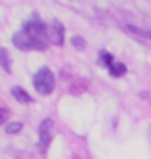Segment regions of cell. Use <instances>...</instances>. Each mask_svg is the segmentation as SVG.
<instances>
[{
	"mask_svg": "<svg viewBox=\"0 0 151 159\" xmlns=\"http://www.w3.org/2000/svg\"><path fill=\"white\" fill-rule=\"evenodd\" d=\"M23 29L31 35V39H33V47L37 51H45L47 49V45H49V27H47L37 16H33L29 21H25Z\"/></svg>",
	"mask_w": 151,
	"mask_h": 159,
	"instance_id": "cell-1",
	"label": "cell"
},
{
	"mask_svg": "<svg viewBox=\"0 0 151 159\" xmlns=\"http://www.w3.org/2000/svg\"><path fill=\"white\" fill-rule=\"evenodd\" d=\"M33 85H35L37 93H41V95L52 93V89H54V76H52V72L49 68H41L39 72H35Z\"/></svg>",
	"mask_w": 151,
	"mask_h": 159,
	"instance_id": "cell-2",
	"label": "cell"
},
{
	"mask_svg": "<svg viewBox=\"0 0 151 159\" xmlns=\"http://www.w3.org/2000/svg\"><path fill=\"white\" fill-rule=\"evenodd\" d=\"M52 132H54V122L51 118H45L39 126V149L45 152L47 148H49L51 140H52Z\"/></svg>",
	"mask_w": 151,
	"mask_h": 159,
	"instance_id": "cell-3",
	"label": "cell"
},
{
	"mask_svg": "<svg viewBox=\"0 0 151 159\" xmlns=\"http://www.w3.org/2000/svg\"><path fill=\"white\" fill-rule=\"evenodd\" d=\"M12 41H14V45L18 47V49H21V51H31V49H35V47H33V39H31V35L27 33L25 29H21V31H18V33H14Z\"/></svg>",
	"mask_w": 151,
	"mask_h": 159,
	"instance_id": "cell-4",
	"label": "cell"
},
{
	"mask_svg": "<svg viewBox=\"0 0 151 159\" xmlns=\"http://www.w3.org/2000/svg\"><path fill=\"white\" fill-rule=\"evenodd\" d=\"M49 39L54 45H62V43H64V25H62L58 20H54L49 25Z\"/></svg>",
	"mask_w": 151,
	"mask_h": 159,
	"instance_id": "cell-5",
	"label": "cell"
},
{
	"mask_svg": "<svg viewBox=\"0 0 151 159\" xmlns=\"http://www.w3.org/2000/svg\"><path fill=\"white\" fill-rule=\"evenodd\" d=\"M12 95H14V97L18 99L20 103H29V101H31L29 93L23 89V87H20V85H14V87H12Z\"/></svg>",
	"mask_w": 151,
	"mask_h": 159,
	"instance_id": "cell-6",
	"label": "cell"
},
{
	"mask_svg": "<svg viewBox=\"0 0 151 159\" xmlns=\"http://www.w3.org/2000/svg\"><path fill=\"white\" fill-rule=\"evenodd\" d=\"M0 66L4 68V72L10 74L12 72V62H10V54L6 49H0Z\"/></svg>",
	"mask_w": 151,
	"mask_h": 159,
	"instance_id": "cell-7",
	"label": "cell"
},
{
	"mask_svg": "<svg viewBox=\"0 0 151 159\" xmlns=\"http://www.w3.org/2000/svg\"><path fill=\"white\" fill-rule=\"evenodd\" d=\"M109 72H110V76L120 78V76L126 74V66L122 64V62H114V64H110V66H109Z\"/></svg>",
	"mask_w": 151,
	"mask_h": 159,
	"instance_id": "cell-8",
	"label": "cell"
},
{
	"mask_svg": "<svg viewBox=\"0 0 151 159\" xmlns=\"http://www.w3.org/2000/svg\"><path fill=\"white\" fill-rule=\"evenodd\" d=\"M99 57H101V62H103V64H105L107 68H109L110 64H114V58H113V54H110V52L101 51V52H99Z\"/></svg>",
	"mask_w": 151,
	"mask_h": 159,
	"instance_id": "cell-9",
	"label": "cell"
},
{
	"mask_svg": "<svg viewBox=\"0 0 151 159\" xmlns=\"http://www.w3.org/2000/svg\"><path fill=\"white\" fill-rule=\"evenodd\" d=\"M21 130V122H10L6 126V132L8 134H16V132H20Z\"/></svg>",
	"mask_w": 151,
	"mask_h": 159,
	"instance_id": "cell-10",
	"label": "cell"
},
{
	"mask_svg": "<svg viewBox=\"0 0 151 159\" xmlns=\"http://www.w3.org/2000/svg\"><path fill=\"white\" fill-rule=\"evenodd\" d=\"M72 45L76 47V49H85V41H83L82 37H78V35L72 39Z\"/></svg>",
	"mask_w": 151,
	"mask_h": 159,
	"instance_id": "cell-11",
	"label": "cell"
},
{
	"mask_svg": "<svg viewBox=\"0 0 151 159\" xmlns=\"http://www.w3.org/2000/svg\"><path fill=\"white\" fill-rule=\"evenodd\" d=\"M6 116H8V113H6L4 109H0V124H2V122L6 120Z\"/></svg>",
	"mask_w": 151,
	"mask_h": 159,
	"instance_id": "cell-12",
	"label": "cell"
},
{
	"mask_svg": "<svg viewBox=\"0 0 151 159\" xmlns=\"http://www.w3.org/2000/svg\"><path fill=\"white\" fill-rule=\"evenodd\" d=\"M149 140H151V130H149Z\"/></svg>",
	"mask_w": 151,
	"mask_h": 159,
	"instance_id": "cell-13",
	"label": "cell"
}]
</instances>
